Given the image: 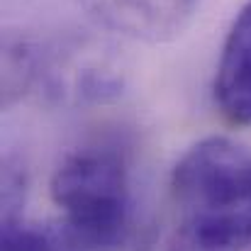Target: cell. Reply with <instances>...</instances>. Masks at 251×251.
<instances>
[{"instance_id":"6da1fadb","label":"cell","mask_w":251,"mask_h":251,"mask_svg":"<svg viewBox=\"0 0 251 251\" xmlns=\"http://www.w3.org/2000/svg\"><path fill=\"white\" fill-rule=\"evenodd\" d=\"M176 227L166 251H244L251 244V149L207 137L173 168Z\"/></svg>"},{"instance_id":"7a4b0ae2","label":"cell","mask_w":251,"mask_h":251,"mask_svg":"<svg viewBox=\"0 0 251 251\" xmlns=\"http://www.w3.org/2000/svg\"><path fill=\"white\" fill-rule=\"evenodd\" d=\"M51 200L90 251H117L132 232L129 168L112 149L69 154L51 176Z\"/></svg>"},{"instance_id":"3957f363","label":"cell","mask_w":251,"mask_h":251,"mask_svg":"<svg viewBox=\"0 0 251 251\" xmlns=\"http://www.w3.org/2000/svg\"><path fill=\"white\" fill-rule=\"evenodd\" d=\"M107 29L137 42H168L190 22L198 0H81Z\"/></svg>"},{"instance_id":"277c9868","label":"cell","mask_w":251,"mask_h":251,"mask_svg":"<svg viewBox=\"0 0 251 251\" xmlns=\"http://www.w3.org/2000/svg\"><path fill=\"white\" fill-rule=\"evenodd\" d=\"M215 102L232 125L251 127V2L239 10L222 44Z\"/></svg>"},{"instance_id":"5b68a950","label":"cell","mask_w":251,"mask_h":251,"mask_svg":"<svg viewBox=\"0 0 251 251\" xmlns=\"http://www.w3.org/2000/svg\"><path fill=\"white\" fill-rule=\"evenodd\" d=\"M2 251H90L83 239L61 222H27L7 215L2 222Z\"/></svg>"}]
</instances>
